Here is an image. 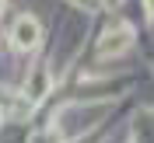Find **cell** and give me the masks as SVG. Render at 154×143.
Here are the masks:
<instances>
[{
	"label": "cell",
	"instance_id": "6da1fadb",
	"mask_svg": "<svg viewBox=\"0 0 154 143\" xmlns=\"http://www.w3.org/2000/svg\"><path fill=\"white\" fill-rule=\"evenodd\" d=\"M35 42H38V21L21 18L18 28H14V46H18V49H32Z\"/></svg>",
	"mask_w": 154,
	"mask_h": 143
},
{
	"label": "cell",
	"instance_id": "7a4b0ae2",
	"mask_svg": "<svg viewBox=\"0 0 154 143\" xmlns=\"http://www.w3.org/2000/svg\"><path fill=\"white\" fill-rule=\"evenodd\" d=\"M74 4H81V7H91V4H95V0H74Z\"/></svg>",
	"mask_w": 154,
	"mask_h": 143
}]
</instances>
